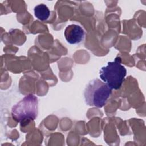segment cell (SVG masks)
I'll list each match as a JSON object with an SVG mask.
<instances>
[{"instance_id":"cell-2","label":"cell","mask_w":146,"mask_h":146,"mask_svg":"<svg viewBox=\"0 0 146 146\" xmlns=\"http://www.w3.org/2000/svg\"><path fill=\"white\" fill-rule=\"evenodd\" d=\"M127 74V70L121 64V59L117 57L109 62L106 66L99 71L100 79L112 90H118L121 87Z\"/></svg>"},{"instance_id":"cell-3","label":"cell","mask_w":146,"mask_h":146,"mask_svg":"<svg viewBox=\"0 0 146 146\" xmlns=\"http://www.w3.org/2000/svg\"><path fill=\"white\" fill-rule=\"evenodd\" d=\"M38 114V100L36 96L30 94L13 106L11 116L21 124L36 119Z\"/></svg>"},{"instance_id":"cell-1","label":"cell","mask_w":146,"mask_h":146,"mask_svg":"<svg viewBox=\"0 0 146 146\" xmlns=\"http://www.w3.org/2000/svg\"><path fill=\"white\" fill-rule=\"evenodd\" d=\"M112 89L99 79L91 80L84 91L86 103L90 106L103 107L112 94Z\"/></svg>"},{"instance_id":"cell-4","label":"cell","mask_w":146,"mask_h":146,"mask_svg":"<svg viewBox=\"0 0 146 146\" xmlns=\"http://www.w3.org/2000/svg\"><path fill=\"white\" fill-rule=\"evenodd\" d=\"M64 35L67 43L70 44H78L84 40L85 31L80 26L71 24L65 29Z\"/></svg>"},{"instance_id":"cell-5","label":"cell","mask_w":146,"mask_h":146,"mask_svg":"<svg viewBox=\"0 0 146 146\" xmlns=\"http://www.w3.org/2000/svg\"><path fill=\"white\" fill-rule=\"evenodd\" d=\"M34 11L35 17L42 21L47 20L49 18L51 13L48 7L43 3L35 6Z\"/></svg>"}]
</instances>
